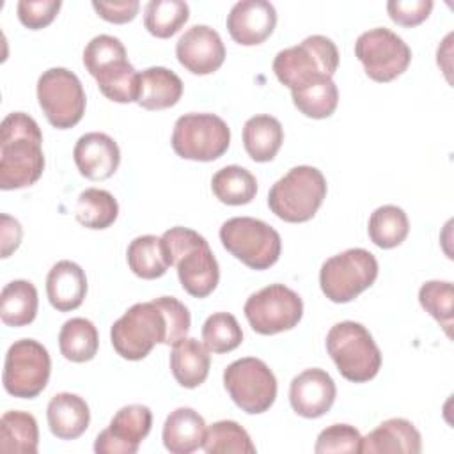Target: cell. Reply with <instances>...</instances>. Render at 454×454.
<instances>
[{
	"mask_svg": "<svg viewBox=\"0 0 454 454\" xmlns=\"http://www.w3.org/2000/svg\"><path fill=\"white\" fill-rule=\"evenodd\" d=\"M192 325L184 303L160 296L129 307L110 330L112 346L126 360L145 358L156 344L174 346L186 337Z\"/></svg>",
	"mask_w": 454,
	"mask_h": 454,
	"instance_id": "cell-1",
	"label": "cell"
},
{
	"mask_svg": "<svg viewBox=\"0 0 454 454\" xmlns=\"http://www.w3.org/2000/svg\"><path fill=\"white\" fill-rule=\"evenodd\" d=\"M355 55L367 76L380 83L395 80L411 62L410 46L395 32L383 27L360 34L355 43Z\"/></svg>",
	"mask_w": 454,
	"mask_h": 454,
	"instance_id": "cell-14",
	"label": "cell"
},
{
	"mask_svg": "<svg viewBox=\"0 0 454 454\" xmlns=\"http://www.w3.org/2000/svg\"><path fill=\"white\" fill-rule=\"evenodd\" d=\"M277 11L266 0H241L227 14L231 37L243 46L264 43L275 30Z\"/></svg>",
	"mask_w": 454,
	"mask_h": 454,
	"instance_id": "cell-18",
	"label": "cell"
},
{
	"mask_svg": "<svg viewBox=\"0 0 454 454\" xmlns=\"http://www.w3.org/2000/svg\"><path fill=\"white\" fill-rule=\"evenodd\" d=\"M337 67V46L325 35H309L300 44L278 51L273 59L275 76L291 90L321 78H332Z\"/></svg>",
	"mask_w": 454,
	"mask_h": 454,
	"instance_id": "cell-6",
	"label": "cell"
},
{
	"mask_svg": "<svg viewBox=\"0 0 454 454\" xmlns=\"http://www.w3.org/2000/svg\"><path fill=\"white\" fill-rule=\"evenodd\" d=\"M376 277V257L365 248H348L323 262L319 286L330 301L348 303L369 289Z\"/></svg>",
	"mask_w": 454,
	"mask_h": 454,
	"instance_id": "cell-8",
	"label": "cell"
},
{
	"mask_svg": "<svg viewBox=\"0 0 454 454\" xmlns=\"http://www.w3.org/2000/svg\"><path fill=\"white\" fill-rule=\"evenodd\" d=\"M46 294L59 312L78 309L87 294L85 271L67 259L55 262L46 277Z\"/></svg>",
	"mask_w": 454,
	"mask_h": 454,
	"instance_id": "cell-20",
	"label": "cell"
},
{
	"mask_svg": "<svg viewBox=\"0 0 454 454\" xmlns=\"http://www.w3.org/2000/svg\"><path fill=\"white\" fill-rule=\"evenodd\" d=\"M126 257L129 270L145 280L160 278L170 268V261L161 238L153 234L135 238L128 247Z\"/></svg>",
	"mask_w": 454,
	"mask_h": 454,
	"instance_id": "cell-29",
	"label": "cell"
},
{
	"mask_svg": "<svg viewBox=\"0 0 454 454\" xmlns=\"http://www.w3.org/2000/svg\"><path fill=\"white\" fill-rule=\"evenodd\" d=\"M202 340L211 353H229L243 340L238 319L229 312H215L202 325Z\"/></svg>",
	"mask_w": 454,
	"mask_h": 454,
	"instance_id": "cell-38",
	"label": "cell"
},
{
	"mask_svg": "<svg viewBox=\"0 0 454 454\" xmlns=\"http://www.w3.org/2000/svg\"><path fill=\"white\" fill-rule=\"evenodd\" d=\"M367 232L376 247L388 250L399 247L406 239L410 232V222L401 207L387 204L371 213Z\"/></svg>",
	"mask_w": 454,
	"mask_h": 454,
	"instance_id": "cell-33",
	"label": "cell"
},
{
	"mask_svg": "<svg viewBox=\"0 0 454 454\" xmlns=\"http://www.w3.org/2000/svg\"><path fill=\"white\" fill-rule=\"evenodd\" d=\"M60 7V0H20L18 18L27 28L39 30L48 27L57 18Z\"/></svg>",
	"mask_w": 454,
	"mask_h": 454,
	"instance_id": "cell-42",
	"label": "cell"
},
{
	"mask_svg": "<svg viewBox=\"0 0 454 454\" xmlns=\"http://www.w3.org/2000/svg\"><path fill=\"white\" fill-rule=\"evenodd\" d=\"M73 158L83 177L103 181L115 174L121 161V151L110 135L90 131L78 138L73 149Z\"/></svg>",
	"mask_w": 454,
	"mask_h": 454,
	"instance_id": "cell-19",
	"label": "cell"
},
{
	"mask_svg": "<svg viewBox=\"0 0 454 454\" xmlns=\"http://www.w3.org/2000/svg\"><path fill=\"white\" fill-rule=\"evenodd\" d=\"M37 99L48 122L57 129L76 126L85 114L82 82L66 67H50L39 76Z\"/></svg>",
	"mask_w": 454,
	"mask_h": 454,
	"instance_id": "cell-10",
	"label": "cell"
},
{
	"mask_svg": "<svg viewBox=\"0 0 454 454\" xmlns=\"http://www.w3.org/2000/svg\"><path fill=\"white\" fill-rule=\"evenodd\" d=\"M202 449L207 454H254L252 443L245 427L234 420H218L211 424L202 440Z\"/></svg>",
	"mask_w": 454,
	"mask_h": 454,
	"instance_id": "cell-37",
	"label": "cell"
},
{
	"mask_svg": "<svg viewBox=\"0 0 454 454\" xmlns=\"http://www.w3.org/2000/svg\"><path fill=\"white\" fill-rule=\"evenodd\" d=\"M119 215V204L115 197L99 188H87L78 195L74 206L76 220L87 229H106Z\"/></svg>",
	"mask_w": 454,
	"mask_h": 454,
	"instance_id": "cell-34",
	"label": "cell"
},
{
	"mask_svg": "<svg viewBox=\"0 0 454 454\" xmlns=\"http://www.w3.org/2000/svg\"><path fill=\"white\" fill-rule=\"evenodd\" d=\"M39 443L37 420L28 411L11 410L0 419V450L14 454H35Z\"/></svg>",
	"mask_w": 454,
	"mask_h": 454,
	"instance_id": "cell-27",
	"label": "cell"
},
{
	"mask_svg": "<svg viewBox=\"0 0 454 454\" xmlns=\"http://www.w3.org/2000/svg\"><path fill=\"white\" fill-rule=\"evenodd\" d=\"M92 7L94 11L105 20V21H110V23H128L131 21L138 9H140V4L138 0H121V2H92Z\"/></svg>",
	"mask_w": 454,
	"mask_h": 454,
	"instance_id": "cell-44",
	"label": "cell"
},
{
	"mask_svg": "<svg viewBox=\"0 0 454 454\" xmlns=\"http://www.w3.org/2000/svg\"><path fill=\"white\" fill-rule=\"evenodd\" d=\"M46 419L53 436L60 440H74L87 431L90 411L83 397L71 392H60L50 399Z\"/></svg>",
	"mask_w": 454,
	"mask_h": 454,
	"instance_id": "cell-21",
	"label": "cell"
},
{
	"mask_svg": "<svg viewBox=\"0 0 454 454\" xmlns=\"http://www.w3.org/2000/svg\"><path fill=\"white\" fill-rule=\"evenodd\" d=\"M231 144L227 122L215 114H184L172 131V149L193 161H213L223 156Z\"/></svg>",
	"mask_w": 454,
	"mask_h": 454,
	"instance_id": "cell-9",
	"label": "cell"
},
{
	"mask_svg": "<svg viewBox=\"0 0 454 454\" xmlns=\"http://www.w3.org/2000/svg\"><path fill=\"white\" fill-rule=\"evenodd\" d=\"M96 82L105 98L115 103H133L140 92V73L128 62L117 60L96 73Z\"/></svg>",
	"mask_w": 454,
	"mask_h": 454,
	"instance_id": "cell-30",
	"label": "cell"
},
{
	"mask_svg": "<svg viewBox=\"0 0 454 454\" xmlns=\"http://www.w3.org/2000/svg\"><path fill=\"white\" fill-rule=\"evenodd\" d=\"M245 316L254 332L275 335L294 328L303 316V301L296 291L284 284H270L250 294Z\"/></svg>",
	"mask_w": 454,
	"mask_h": 454,
	"instance_id": "cell-13",
	"label": "cell"
},
{
	"mask_svg": "<svg viewBox=\"0 0 454 454\" xmlns=\"http://www.w3.org/2000/svg\"><path fill=\"white\" fill-rule=\"evenodd\" d=\"M419 301L426 312H429L440 326L450 335L452 326V301H454V289L450 282L443 280H429L422 284L419 291Z\"/></svg>",
	"mask_w": 454,
	"mask_h": 454,
	"instance_id": "cell-39",
	"label": "cell"
},
{
	"mask_svg": "<svg viewBox=\"0 0 454 454\" xmlns=\"http://www.w3.org/2000/svg\"><path fill=\"white\" fill-rule=\"evenodd\" d=\"M220 241L227 252L252 270H268L278 261L282 250L280 234L252 216H234L223 222Z\"/></svg>",
	"mask_w": 454,
	"mask_h": 454,
	"instance_id": "cell-7",
	"label": "cell"
},
{
	"mask_svg": "<svg viewBox=\"0 0 454 454\" xmlns=\"http://www.w3.org/2000/svg\"><path fill=\"white\" fill-rule=\"evenodd\" d=\"M433 11L431 0H390L387 12L390 20L401 27L420 25Z\"/></svg>",
	"mask_w": 454,
	"mask_h": 454,
	"instance_id": "cell-43",
	"label": "cell"
},
{
	"mask_svg": "<svg viewBox=\"0 0 454 454\" xmlns=\"http://www.w3.org/2000/svg\"><path fill=\"white\" fill-rule=\"evenodd\" d=\"M190 18V7L183 0H151L144 11V25L154 37L174 35Z\"/></svg>",
	"mask_w": 454,
	"mask_h": 454,
	"instance_id": "cell-36",
	"label": "cell"
},
{
	"mask_svg": "<svg viewBox=\"0 0 454 454\" xmlns=\"http://www.w3.org/2000/svg\"><path fill=\"white\" fill-rule=\"evenodd\" d=\"M206 433V422L199 411L193 408H176L170 411L163 424L161 440L168 452L172 454H190L202 447Z\"/></svg>",
	"mask_w": 454,
	"mask_h": 454,
	"instance_id": "cell-23",
	"label": "cell"
},
{
	"mask_svg": "<svg viewBox=\"0 0 454 454\" xmlns=\"http://www.w3.org/2000/svg\"><path fill=\"white\" fill-rule=\"evenodd\" d=\"M362 434L356 427L349 424H333L323 429L316 440L314 452L330 454V452H360Z\"/></svg>",
	"mask_w": 454,
	"mask_h": 454,
	"instance_id": "cell-41",
	"label": "cell"
},
{
	"mask_svg": "<svg viewBox=\"0 0 454 454\" xmlns=\"http://www.w3.org/2000/svg\"><path fill=\"white\" fill-rule=\"evenodd\" d=\"M209 351L197 339L184 337L172 346L170 371L176 381L184 388H197L209 374Z\"/></svg>",
	"mask_w": 454,
	"mask_h": 454,
	"instance_id": "cell-24",
	"label": "cell"
},
{
	"mask_svg": "<svg viewBox=\"0 0 454 454\" xmlns=\"http://www.w3.org/2000/svg\"><path fill=\"white\" fill-rule=\"evenodd\" d=\"M183 96L181 78L161 66L147 67L140 73V92L137 103L145 110H163L174 106Z\"/></svg>",
	"mask_w": 454,
	"mask_h": 454,
	"instance_id": "cell-25",
	"label": "cell"
},
{
	"mask_svg": "<svg viewBox=\"0 0 454 454\" xmlns=\"http://www.w3.org/2000/svg\"><path fill=\"white\" fill-rule=\"evenodd\" d=\"M294 106L310 119L330 117L339 103V90L332 78L316 80L301 89L291 90Z\"/></svg>",
	"mask_w": 454,
	"mask_h": 454,
	"instance_id": "cell-35",
	"label": "cell"
},
{
	"mask_svg": "<svg viewBox=\"0 0 454 454\" xmlns=\"http://www.w3.org/2000/svg\"><path fill=\"white\" fill-rule=\"evenodd\" d=\"M37 289L28 280L9 282L0 294V317L7 326H27L37 314Z\"/></svg>",
	"mask_w": 454,
	"mask_h": 454,
	"instance_id": "cell-28",
	"label": "cell"
},
{
	"mask_svg": "<svg viewBox=\"0 0 454 454\" xmlns=\"http://www.w3.org/2000/svg\"><path fill=\"white\" fill-rule=\"evenodd\" d=\"M51 360L48 349L34 339L14 340L4 362V388L21 399L37 397L48 385Z\"/></svg>",
	"mask_w": 454,
	"mask_h": 454,
	"instance_id": "cell-11",
	"label": "cell"
},
{
	"mask_svg": "<svg viewBox=\"0 0 454 454\" xmlns=\"http://www.w3.org/2000/svg\"><path fill=\"white\" fill-rule=\"evenodd\" d=\"M161 241L183 289L193 298L211 294L218 286L220 268L206 238L186 227H172L163 232Z\"/></svg>",
	"mask_w": 454,
	"mask_h": 454,
	"instance_id": "cell-3",
	"label": "cell"
},
{
	"mask_svg": "<svg viewBox=\"0 0 454 454\" xmlns=\"http://www.w3.org/2000/svg\"><path fill=\"white\" fill-rule=\"evenodd\" d=\"M326 351L342 378L353 383L372 380L381 367V351L369 330L356 321L335 323L326 335Z\"/></svg>",
	"mask_w": 454,
	"mask_h": 454,
	"instance_id": "cell-5",
	"label": "cell"
},
{
	"mask_svg": "<svg viewBox=\"0 0 454 454\" xmlns=\"http://www.w3.org/2000/svg\"><path fill=\"white\" fill-rule=\"evenodd\" d=\"M153 413L144 404L122 406L110 426L103 429L94 442L98 454H135L140 442L149 434Z\"/></svg>",
	"mask_w": 454,
	"mask_h": 454,
	"instance_id": "cell-15",
	"label": "cell"
},
{
	"mask_svg": "<svg viewBox=\"0 0 454 454\" xmlns=\"http://www.w3.org/2000/svg\"><path fill=\"white\" fill-rule=\"evenodd\" d=\"M124 59H128L124 44L117 37L106 34L92 37L83 50V64L92 76L105 66Z\"/></svg>",
	"mask_w": 454,
	"mask_h": 454,
	"instance_id": "cell-40",
	"label": "cell"
},
{
	"mask_svg": "<svg viewBox=\"0 0 454 454\" xmlns=\"http://www.w3.org/2000/svg\"><path fill=\"white\" fill-rule=\"evenodd\" d=\"M422 450V438L417 427L406 419H388L362 438L360 452H404L419 454Z\"/></svg>",
	"mask_w": 454,
	"mask_h": 454,
	"instance_id": "cell-22",
	"label": "cell"
},
{
	"mask_svg": "<svg viewBox=\"0 0 454 454\" xmlns=\"http://www.w3.org/2000/svg\"><path fill=\"white\" fill-rule=\"evenodd\" d=\"M337 395L332 376L317 367L305 369L293 378L289 387L291 408L305 419H317L330 411Z\"/></svg>",
	"mask_w": 454,
	"mask_h": 454,
	"instance_id": "cell-17",
	"label": "cell"
},
{
	"mask_svg": "<svg viewBox=\"0 0 454 454\" xmlns=\"http://www.w3.org/2000/svg\"><path fill=\"white\" fill-rule=\"evenodd\" d=\"M215 197L227 206H243L254 200L257 193L255 176L239 165H227L211 179Z\"/></svg>",
	"mask_w": 454,
	"mask_h": 454,
	"instance_id": "cell-31",
	"label": "cell"
},
{
	"mask_svg": "<svg viewBox=\"0 0 454 454\" xmlns=\"http://www.w3.org/2000/svg\"><path fill=\"white\" fill-rule=\"evenodd\" d=\"M23 231L18 220L9 215H2V257H9L20 247Z\"/></svg>",
	"mask_w": 454,
	"mask_h": 454,
	"instance_id": "cell-45",
	"label": "cell"
},
{
	"mask_svg": "<svg viewBox=\"0 0 454 454\" xmlns=\"http://www.w3.org/2000/svg\"><path fill=\"white\" fill-rule=\"evenodd\" d=\"M179 64L193 74H211L225 60V46L220 34L207 25H193L176 44Z\"/></svg>",
	"mask_w": 454,
	"mask_h": 454,
	"instance_id": "cell-16",
	"label": "cell"
},
{
	"mask_svg": "<svg viewBox=\"0 0 454 454\" xmlns=\"http://www.w3.org/2000/svg\"><path fill=\"white\" fill-rule=\"evenodd\" d=\"M326 197V179L316 167L298 165L280 177L268 193L275 216L289 223L309 222Z\"/></svg>",
	"mask_w": 454,
	"mask_h": 454,
	"instance_id": "cell-4",
	"label": "cell"
},
{
	"mask_svg": "<svg viewBox=\"0 0 454 454\" xmlns=\"http://www.w3.org/2000/svg\"><path fill=\"white\" fill-rule=\"evenodd\" d=\"M99 346L98 330L92 321L85 317L67 319L59 333V348L64 358L82 364L96 356Z\"/></svg>",
	"mask_w": 454,
	"mask_h": 454,
	"instance_id": "cell-32",
	"label": "cell"
},
{
	"mask_svg": "<svg viewBox=\"0 0 454 454\" xmlns=\"http://www.w3.org/2000/svg\"><path fill=\"white\" fill-rule=\"evenodd\" d=\"M44 170L43 133L23 112L9 114L0 126V188L20 190L34 184Z\"/></svg>",
	"mask_w": 454,
	"mask_h": 454,
	"instance_id": "cell-2",
	"label": "cell"
},
{
	"mask_svg": "<svg viewBox=\"0 0 454 454\" xmlns=\"http://www.w3.org/2000/svg\"><path fill=\"white\" fill-rule=\"evenodd\" d=\"M223 387L238 408L250 415L268 411L277 397V378L255 356L234 360L223 371Z\"/></svg>",
	"mask_w": 454,
	"mask_h": 454,
	"instance_id": "cell-12",
	"label": "cell"
},
{
	"mask_svg": "<svg viewBox=\"0 0 454 454\" xmlns=\"http://www.w3.org/2000/svg\"><path fill=\"white\" fill-rule=\"evenodd\" d=\"M284 142V129L273 115H254L243 126V145L247 154L259 163L271 161Z\"/></svg>",
	"mask_w": 454,
	"mask_h": 454,
	"instance_id": "cell-26",
	"label": "cell"
}]
</instances>
